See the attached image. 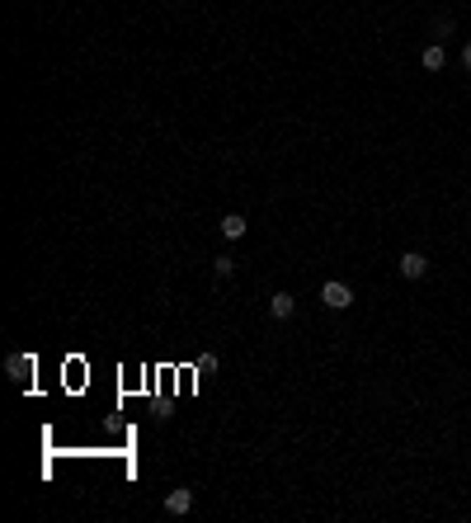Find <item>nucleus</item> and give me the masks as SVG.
<instances>
[{
	"mask_svg": "<svg viewBox=\"0 0 471 523\" xmlns=\"http://www.w3.org/2000/svg\"><path fill=\"white\" fill-rule=\"evenodd\" d=\"M321 302H325L330 311H344V306H354V288L340 283V278H330V283L321 288Z\"/></svg>",
	"mask_w": 471,
	"mask_h": 523,
	"instance_id": "obj_1",
	"label": "nucleus"
},
{
	"mask_svg": "<svg viewBox=\"0 0 471 523\" xmlns=\"http://www.w3.org/2000/svg\"><path fill=\"white\" fill-rule=\"evenodd\" d=\"M429 273V259H424L420 250H406L401 254V278H424Z\"/></svg>",
	"mask_w": 471,
	"mask_h": 523,
	"instance_id": "obj_2",
	"label": "nucleus"
},
{
	"mask_svg": "<svg viewBox=\"0 0 471 523\" xmlns=\"http://www.w3.org/2000/svg\"><path fill=\"white\" fill-rule=\"evenodd\" d=\"M5 373L15 382H29L33 377V354H10V359H5Z\"/></svg>",
	"mask_w": 471,
	"mask_h": 523,
	"instance_id": "obj_3",
	"label": "nucleus"
},
{
	"mask_svg": "<svg viewBox=\"0 0 471 523\" xmlns=\"http://www.w3.org/2000/svg\"><path fill=\"white\" fill-rule=\"evenodd\" d=\"M188 509H193V491H184V486H179V491L165 495V514H188Z\"/></svg>",
	"mask_w": 471,
	"mask_h": 523,
	"instance_id": "obj_4",
	"label": "nucleus"
},
{
	"mask_svg": "<svg viewBox=\"0 0 471 523\" xmlns=\"http://www.w3.org/2000/svg\"><path fill=\"white\" fill-rule=\"evenodd\" d=\"M292 306H297V302H292V292H273V297H269V316H273V321H288V316H292Z\"/></svg>",
	"mask_w": 471,
	"mask_h": 523,
	"instance_id": "obj_5",
	"label": "nucleus"
},
{
	"mask_svg": "<svg viewBox=\"0 0 471 523\" xmlns=\"http://www.w3.org/2000/svg\"><path fill=\"white\" fill-rule=\"evenodd\" d=\"M221 236L240 240V236H245V217H240V212H226V217H221Z\"/></svg>",
	"mask_w": 471,
	"mask_h": 523,
	"instance_id": "obj_6",
	"label": "nucleus"
},
{
	"mask_svg": "<svg viewBox=\"0 0 471 523\" xmlns=\"http://www.w3.org/2000/svg\"><path fill=\"white\" fill-rule=\"evenodd\" d=\"M443 62H448V57H443V43H429V48H424V71H443Z\"/></svg>",
	"mask_w": 471,
	"mask_h": 523,
	"instance_id": "obj_7",
	"label": "nucleus"
},
{
	"mask_svg": "<svg viewBox=\"0 0 471 523\" xmlns=\"http://www.w3.org/2000/svg\"><path fill=\"white\" fill-rule=\"evenodd\" d=\"M212 269H217V278H226V273L236 269V259H226V254H221V259H217V264H212Z\"/></svg>",
	"mask_w": 471,
	"mask_h": 523,
	"instance_id": "obj_8",
	"label": "nucleus"
},
{
	"mask_svg": "<svg viewBox=\"0 0 471 523\" xmlns=\"http://www.w3.org/2000/svg\"><path fill=\"white\" fill-rule=\"evenodd\" d=\"M462 66H467V71H471V43H467V48H462Z\"/></svg>",
	"mask_w": 471,
	"mask_h": 523,
	"instance_id": "obj_9",
	"label": "nucleus"
}]
</instances>
